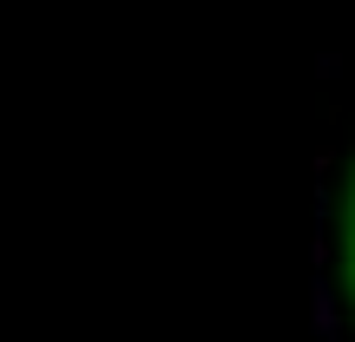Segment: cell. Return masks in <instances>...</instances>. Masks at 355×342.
<instances>
[{"label":"cell","mask_w":355,"mask_h":342,"mask_svg":"<svg viewBox=\"0 0 355 342\" xmlns=\"http://www.w3.org/2000/svg\"><path fill=\"white\" fill-rule=\"evenodd\" d=\"M343 270H349V296H355V185H349V217H343Z\"/></svg>","instance_id":"6da1fadb"}]
</instances>
